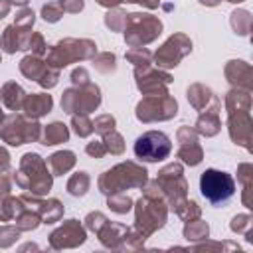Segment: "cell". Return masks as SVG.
Wrapping results in <instances>:
<instances>
[{"label": "cell", "mask_w": 253, "mask_h": 253, "mask_svg": "<svg viewBox=\"0 0 253 253\" xmlns=\"http://www.w3.org/2000/svg\"><path fill=\"white\" fill-rule=\"evenodd\" d=\"M200 194L211 206L227 204L235 194V180L231 174L215 168H208L200 176Z\"/></svg>", "instance_id": "cell-1"}, {"label": "cell", "mask_w": 253, "mask_h": 253, "mask_svg": "<svg viewBox=\"0 0 253 253\" xmlns=\"http://www.w3.org/2000/svg\"><path fill=\"white\" fill-rule=\"evenodd\" d=\"M172 150V142L162 130H146L134 140V156L144 162H160Z\"/></svg>", "instance_id": "cell-2"}]
</instances>
